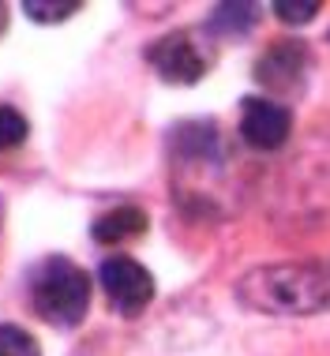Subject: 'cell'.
<instances>
[{
	"label": "cell",
	"mask_w": 330,
	"mask_h": 356,
	"mask_svg": "<svg viewBox=\"0 0 330 356\" xmlns=\"http://www.w3.org/2000/svg\"><path fill=\"white\" fill-rule=\"evenodd\" d=\"M240 300L270 315H315L330 312V259L289 263L251 270L237 285Z\"/></svg>",
	"instance_id": "obj_1"
},
{
	"label": "cell",
	"mask_w": 330,
	"mask_h": 356,
	"mask_svg": "<svg viewBox=\"0 0 330 356\" xmlns=\"http://www.w3.org/2000/svg\"><path fill=\"white\" fill-rule=\"evenodd\" d=\"M31 304L45 323L75 326L91 307V274L64 255H49L31 274Z\"/></svg>",
	"instance_id": "obj_2"
},
{
	"label": "cell",
	"mask_w": 330,
	"mask_h": 356,
	"mask_svg": "<svg viewBox=\"0 0 330 356\" xmlns=\"http://www.w3.org/2000/svg\"><path fill=\"white\" fill-rule=\"evenodd\" d=\"M98 282L105 289V296H109L113 312L120 315H139L154 296V277L147 274V266H139L128 255L105 259L98 270Z\"/></svg>",
	"instance_id": "obj_3"
},
{
	"label": "cell",
	"mask_w": 330,
	"mask_h": 356,
	"mask_svg": "<svg viewBox=\"0 0 330 356\" xmlns=\"http://www.w3.org/2000/svg\"><path fill=\"white\" fill-rule=\"evenodd\" d=\"M289 113L270 98H244L240 105V136L251 150H278L289 139Z\"/></svg>",
	"instance_id": "obj_4"
},
{
	"label": "cell",
	"mask_w": 330,
	"mask_h": 356,
	"mask_svg": "<svg viewBox=\"0 0 330 356\" xmlns=\"http://www.w3.org/2000/svg\"><path fill=\"white\" fill-rule=\"evenodd\" d=\"M147 60L158 68L162 79H169V83H196V79H203V72H207V64H210L207 53L196 45L191 34L162 38V42L147 53Z\"/></svg>",
	"instance_id": "obj_5"
},
{
	"label": "cell",
	"mask_w": 330,
	"mask_h": 356,
	"mask_svg": "<svg viewBox=\"0 0 330 356\" xmlns=\"http://www.w3.org/2000/svg\"><path fill=\"white\" fill-rule=\"evenodd\" d=\"M304 68H308L304 45L281 42L256 64V79L263 86H270V90H297V86L304 83Z\"/></svg>",
	"instance_id": "obj_6"
},
{
	"label": "cell",
	"mask_w": 330,
	"mask_h": 356,
	"mask_svg": "<svg viewBox=\"0 0 330 356\" xmlns=\"http://www.w3.org/2000/svg\"><path fill=\"white\" fill-rule=\"evenodd\" d=\"M143 229H147V214L139 207H116L94 221V240L98 244H124V240H135Z\"/></svg>",
	"instance_id": "obj_7"
},
{
	"label": "cell",
	"mask_w": 330,
	"mask_h": 356,
	"mask_svg": "<svg viewBox=\"0 0 330 356\" xmlns=\"http://www.w3.org/2000/svg\"><path fill=\"white\" fill-rule=\"evenodd\" d=\"M256 8L251 4H218L214 12H210V26H214V31H248L251 23H256Z\"/></svg>",
	"instance_id": "obj_8"
},
{
	"label": "cell",
	"mask_w": 330,
	"mask_h": 356,
	"mask_svg": "<svg viewBox=\"0 0 330 356\" xmlns=\"http://www.w3.org/2000/svg\"><path fill=\"white\" fill-rule=\"evenodd\" d=\"M0 356H42V349L23 326L0 323Z\"/></svg>",
	"instance_id": "obj_9"
},
{
	"label": "cell",
	"mask_w": 330,
	"mask_h": 356,
	"mask_svg": "<svg viewBox=\"0 0 330 356\" xmlns=\"http://www.w3.org/2000/svg\"><path fill=\"white\" fill-rule=\"evenodd\" d=\"M26 131H31V124H26L23 113L12 109V105H0V150H15L26 139Z\"/></svg>",
	"instance_id": "obj_10"
},
{
	"label": "cell",
	"mask_w": 330,
	"mask_h": 356,
	"mask_svg": "<svg viewBox=\"0 0 330 356\" xmlns=\"http://www.w3.org/2000/svg\"><path fill=\"white\" fill-rule=\"evenodd\" d=\"M79 12V0H64V4H45V0H31L26 4V15L38 19V23H61V19Z\"/></svg>",
	"instance_id": "obj_11"
},
{
	"label": "cell",
	"mask_w": 330,
	"mask_h": 356,
	"mask_svg": "<svg viewBox=\"0 0 330 356\" xmlns=\"http://www.w3.org/2000/svg\"><path fill=\"white\" fill-rule=\"evenodd\" d=\"M274 12L285 19V23H308V19L319 12V4L315 0H308V4H274Z\"/></svg>",
	"instance_id": "obj_12"
},
{
	"label": "cell",
	"mask_w": 330,
	"mask_h": 356,
	"mask_svg": "<svg viewBox=\"0 0 330 356\" xmlns=\"http://www.w3.org/2000/svg\"><path fill=\"white\" fill-rule=\"evenodd\" d=\"M4 26H8V8L0 4V34H4Z\"/></svg>",
	"instance_id": "obj_13"
},
{
	"label": "cell",
	"mask_w": 330,
	"mask_h": 356,
	"mask_svg": "<svg viewBox=\"0 0 330 356\" xmlns=\"http://www.w3.org/2000/svg\"><path fill=\"white\" fill-rule=\"evenodd\" d=\"M0 221H4V199H0Z\"/></svg>",
	"instance_id": "obj_14"
}]
</instances>
